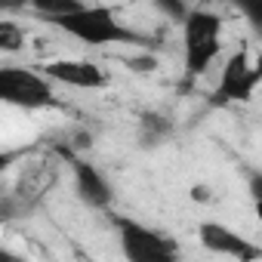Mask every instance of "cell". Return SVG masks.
I'll list each match as a JSON object with an SVG mask.
<instances>
[{"instance_id":"obj_1","label":"cell","mask_w":262,"mask_h":262,"mask_svg":"<svg viewBox=\"0 0 262 262\" xmlns=\"http://www.w3.org/2000/svg\"><path fill=\"white\" fill-rule=\"evenodd\" d=\"M56 25L59 31H65L68 37L86 43V47H108V43H136L139 37L129 31L126 25H120L117 13L108 10V7H93V4H83L80 10L50 22Z\"/></svg>"},{"instance_id":"obj_2","label":"cell","mask_w":262,"mask_h":262,"mask_svg":"<svg viewBox=\"0 0 262 262\" xmlns=\"http://www.w3.org/2000/svg\"><path fill=\"white\" fill-rule=\"evenodd\" d=\"M222 50V16L213 10H191L182 22V56L188 77H201L210 71Z\"/></svg>"},{"instance_id":"obj_3","label":"cell","mask_w":262,"mask_h":262,"mask_svg":"<svg viewBox=\"0 0 262 262\" xmlns=\"http://www.w3.org/2000/svg\"><path fill=\"white\" fill-rule=\"evenodd\" d=\"M0 99L13 108H25V111H43L56 105V90L53 80L31 68H16V65H4L0 68Z\"/></svg>"},{"instance_id":"obj_4","label":"cell","mask_w":262,"mask_h":262,"mask_svg":"<svg viewBox=\"0 0 262 262\" xmlns=\"http://www.w3.org/2000/svg\"><path fill=\"white\" fill-rule=\"evenodd\" d=\"M59 179V164L53 158H40V161H31L19 170L16 176V185L4 194L0 201V210H4V219H13L16 210H31L43 201V194L56 185Z\"/></svg>"},{"instance_id":"obj_5","label":"cell","mask_w":262,"mask_h":262,"mask_svg":"<svg viewBox=\"0 0 262 262\" xmlns=\"http://www.w3.org/2000/svg\"><path fill=\"white\" fill-rule=\"evenodd\" d=\"M114 225L120 234V250L129 262H170L179 253L173 237H164L136 219H114Z\"/></svg>"},{"instance_id":"obj_6","label":"cell","mask_w":262,"mask_h":262,"mask_svg":"<svg viewBox=\"0 0 262 262\" xmlns=\"http://www.w3.org/2000/svg\"><path fill=\"white\" fill-rule=\"evenodd\" d=\"M262 83V68L253 65L247 50H237L225 59L222 77H219V99L222 102H247L256 86Z\"/></svg>"},{"instance_id":"obj_7","label":"cell","mask_w":262,"mask_h":262,"mask_svg":"<svg viewBox=\"0 0 262 262\" xmlns=\"http://www.w3.org/2000/svg\"><path fill=\"white\" fill-rule=\"evenodd\" d=\"M43 71L53 83L74 86V90H105L108 86L105 68L90 59H56V62H47Z\"/></svg>"},{"instance_id":"obj_8","label":"cell","mask_w":262,"mask_h":262,"mask_svg":"<svg viewBox=\"0 0 262 262\" xmlns=\"http://www.w3.org/2000/svg\"><path fill=\"white\" fill-rule=\"evenodd\" d=\"M198 237L216 256H231V259H256L259 256V250L247 237H241L234 228H228L222 222H201L198 225Z\"/></svg>"},{"instance_id":"obj_9","label":"cell","mask_w":262,"mask_h":262,"mask_svg":"<svg viewBox=\"0 0 262 262\" xmlns=\"http://www.w3.org/2000/svg\"><path fill=\"white\" fill-rule=\"evenodd\" d=\"M74 188H77V198L93 210H108L114 201V188L108 176L86 161H74Z\"/></svg>"},{"instance_id":"obj_10","label":"cell","mask_w":262,"mask_h":262,"mask_svg":"<svg viewBox=\"0 0 262 262\" xmlns=\"http://www.w3.org/2000/svg\"><path fill=\"white\" fill-rule=\"evenodd\" d=\"M80 7H83V0H31L28 10L37 13L43 22H56V19L74 13V10H80Z\"/></svg>"},{"instance_id":"obj_11","label":"cell","mask_w":262,"mask_h":262,"mask_svg":"<svg viewBox=\"0 0 262 262\" xmlns=\"http://www.w3.org/2000/svg\"><path fill=\"white\" fill-rule=\"evenodd\" d=\"M25 47V28L13 19H4L0 22V50L4 53H19Z\"/></svg>"},{"instance_id":"obj_12","label":"cell","mask_w":262,"mask_h":262,"mask_svg":"<svg viewBox=\"0 0 262 262\" xmlns=\"http://www.w3.org/2000/svg\"><path fill=\"white\" fill-rule=\"evenodd\" d=\"M151 7H155L161 16L173 19V22H185L188 13H191V4H188V0H151Z\"/></svg>"},{"instance_id":"obj_13","label":"cell","mask_w":262,"mask_h":262,"mask_svg":"<svg viewBox=\"0 0 262 262\" xmlns=\"http://www.w3.org/2000/svg\"><path fill=\"white\" fill-rule=\"evenodd\" d=\"M237 7V13L247 19V25L262 37V0H231Z\"/></svg>"},{"instance_id":"obj_14","label":"cell","mask_w":262,"mask_h":262,"mask_svg":"<svg viewBox=\"0 0 262 262\" xmlns=\"http://www.w3.org/2000/svg\"><path fill=\"white\" fill-rule=\"evenodd\" d=\"M142 129H145V136H148L151 142H158L167 129H170V123H167L164 117H158V114H145V117H142Z\"/></svg>"},{"instance_id":"obj_15","label":"cell","mask_w":262,"mask_h":262,"mask_svg":"<svg viewBox=\"0 0 262 262\" xmlns=\"http://www.w3.org/2000/svg\"><path fill=\"white\" fill-rule=\"evenodd\" d=\"M129 68H133V71H155V68H158V59H155V56H142V59H129Z\"/></svg>"},{"instance_id":"obj_16","label":"cell","mask_w":262,"mask_h":262,"mask_svg":"<svg viewBox=\"0 0 262 262\" xmlns=\"http://www.w3.org/2000/svg\"><path fill=\"white\" fill-rule=\"evenodd\" d=\"M250 191H253L256 207H259V213H262V173H253V176H250Z\"/></svg>"},{"instance_id":"obj_17","label":"cell","mask_w":262,"mask_h":262,"mask_svg":"<svg viewBox=\"0 0 262 262\" xmlns=\"http://www.w3.org/2000/svg\"><path fill=\"white\" fill-rule=\"evenodd\" d=\"M25 7H31V0H0V10L4 13H19Z\"/></svg>"},{"instance_id":"obj_18","label":"cell","mask_w":262,"mask_h":262,"mask_svg":"<svg viewBox=\"0 0 262 262\" xmlns=\"http://www.w3.org/2000/svg\"><path fill=\"white\" fill-rule=\"evenodd\" d=\"M191 198H194V201H204V198H207V188H204V185H194Z\"/></svg>"}]
</instances>
